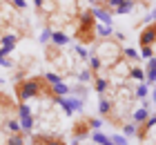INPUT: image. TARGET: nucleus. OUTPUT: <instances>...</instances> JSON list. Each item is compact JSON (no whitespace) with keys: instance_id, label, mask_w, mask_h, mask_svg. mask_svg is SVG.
<instances>
[{"instance_id":"nucleus-10","label":"nucleus","mask_w":156,"mask_h":145,"mask_svg":"<svg viewBox=\"0 0 156 145\" xmlns=\"http://www.w3.org/2000/svg\"><path fill=\"white\" fill-rule=\"evenodd\" d=\"M69 92H72V87H69V85H65L62 81H58V83L49 85V89H47V96L54 100V98H58V96H67Z\"/></svg>"},{"instance_id":"nucleus-33","label":"nucleus","mask_w":156,"mask_h":145,"mask_svg":"<svg viewBox=\"0 0 156 145\" xmlns=\"http://www.w3.org/2000/svg\"><path fill=\"white\" fill-rule=\"evenodd\" d=\"M112 143L114 145H127V136H120V134H114V136H109Z\"/></svg>"},{"instance_id":"nucleus-28","label":"nucleus","mask_w":156,"mask_h":145,"mask_svg":"<svg viewBox=\"0 0 156 145\" xmlns=\"http://www.w3.org/2000/svg\"><path fill=\"white\" fill-rule=\"evenodd\" d=\"M136 123H125V125H123V136H136Z\"/></svg>"},{"instance_id":"nucleus-13","label":"nucleus","mask_w":156,"mask_h":145,"mask_svg":"<svg viewBox=\"0 0 156 145\" xmlns=\"http://www.w3.org/2000/svg\"><path fill=\"white\" fill-rule=\"evenodd\" d=\"M18 38L20 36H16V34H5V36H0V49H2L5 54H9L13 47H16V42H18Z\"/></svg>"},{"instance_id":"nucleus-2","label":"nucleus","mask_w":156,"mask_h":145,"mask_svg":"<svg viewBox=\"0 0 156 145\" xmlns=\"http://www.w3.org/2000/svg\"><path fill=\"white\" fill-rule=\"evenodd\" d=\"M96 23L98 20L94 18V13L91 9H85L80 13V18H78V27H76V40L80 42V45H94L96 42Z\"/></svg>"},{"instance_id":"nucleus-6","label":"nucleus","mask_w":156,"mask_h":145,"mask_svg":"<svg viewBox=\"0 0 156 145\" xmlns=\"http://www.w3.org/2000/svg\"><path fill=\"white\" fill-rule=\"evenodd\" d=\"M89 134H91V127H89V118L87 116L78 118L72 125V141H85Z\"/></svg>"},{"instance_id":"nucleus-11","label":"nucleus","mask_w":156,"mask_h":145,"mask_svg":"<svg viewBox=\"0 0 156 145\" xmlns=\"http://www.w3.org/2000/svg\"><path fill=\"white\" fill-rule=\"evenodd\" d=\"M154 125H156V118H154V116H150L147 121H143V123H140V125L136 127V139H138V141H145V139H147V134H150L152 129H154Z\"/></svg>"},{"instance_id":"nucleus-4","label":"nucleus","mask_w":156,"mask_h":145,"mask_svg":"<svg viewBox=\"0 0 156 145\" xmlns=\"http://www.w3.org/2000/svg\"><path fill=\"white\" fill-rule=\"evenodd\" d=\"M136 5V0H101V7L107 9L112 16H120V13H129Z\"/></svg>"},{"instance_id":"nucleus-20","label":"nucleus","mask_w":156,"mask_h":145,"mask_svg":"<svg viewBox=\"0 0 156 145\" xmlns=\"http://www.w3.org/2000/svg\"><path fill=\"white\" fill-rule=\"evenodd\" d=\"M120 54H123V60H127V63H138V60H140L138 52H136V49H132V47L120 49Z\"/></svg>"},{"instance_id":"nucleus-30","label":"nucleus","mask_w":156,"mask_h":145,"mask_svg":"<svg viewBox=\"0 0 156 145\" xmlns=\"http://www.w3.org/2000/svg\"><path fill=\"white\" fill-rule=\"evenodd\" d=\"M91 78H94V71H89V69H83L78 74V81L80 83H91Z\"/></svg>"},{"instance_id":"nucleus-29","label":"nucleus","mask_w":156,"mask_h":145,"mask_svg":"<svg viewBox=\"0 0 156 145\" xmlns=\"http://www.w3.org/2000/svg\"><path fill=\"white\" fill-rule=\"evenodd\" d=\"M140 58H145V60H147V58H152L154 56V45H145V47H140V54H138Z\"/></svg>"},{"instance_id":"nucleus-34","label":"nucleus","mask_w":156,"mask_h":145,"mask_svg":"<svg viewBox=\"0 0 156 145\" xmlns=\"http://www.w3.org/2000/svg\"><path fill=\"white\" fill-rule=\"evenodd\" d=\"M76 54H78V58H83V60H87V58H89V54H87V49H85V45H78V47H76Z\"/></svg>"},{"instance_id":"nucleus-27","label":"nucleus","mask_w":156,"mask_h":145,"mask_svg":"<svg viewBox=\"0 0 156 145\" xmlns=\"http://www.w3.org/2000/svg\"><path fill=\"white\" fill-rule=\"evenodd\" d=\"M147 94H150V85H145V83H140L136 89H134V96L136 98H145Z\"/></svg>"},{"instance_id":"nucleus-31","label":"nucleus","mask_w":156,"mask_h":145,"mask_svg":"<svg viewBox=\"0 0 156 145\" xmlns=\"http://www.w3.org/2000/svg\"><path fill=\"white\" fill-rule=\"evenodd\" d=\"M31 114V107L27 103H18V118H23V116H29Z\"/></svg>"},{"instance_id":"nucleus-15","label":"nucleus","mask_w":156,"mask_h":145,"mask_svg":"<svg viewBox=\"0 0 156 145\" xmlns=\"http://www.w3.org/2000/svg\"><path fill=\"white\" fill-rule=\"evenodd\" d=\"M145 71V81H147V85H152L154 81H156V58L152 56V58H147V69H143Z\"/></svg>"},{"instance_id":"nucleus-24","label":"nucleus","mask_w":156,"mask_h":145,"mask_svg":"<svg viewBox=\"0 0 156 145\" xmlns=\"http://www.w3.org/2000/svg\"><path fill=\"white\" fill-rule=\"evenodd\" d=\"M58 58H60V47L51 42V45L47 47V60H58Z\"/></svg>"},{"instance_id":"nucleus-38","label":"nucleus","mask_w":156,"mask_h":145,"mask_svg":"<svg viewBox=\"0 0 156 145\" xmlns=\"http://www.w3.org/2000/svg\"><path fill=\"white\" fill-rule=\"evenodd\" d=\"M11 5L18 9H27V0H11Z\"/></svg>"},{"instance_id":"nucleus-39","label":"nucleus","mask_w":156,"mask_h":145,"mask_svg":"<svg viewBox=\"0 0 156 145\" xmlns=\"http://www.w3.org/2000/svg\"><path fill=\"white\" fill-rule=\"evenodd\" d=\"M34 7H36L38 11H42V7H45V0H34Z\"/></svg>"},{"instance_id":"nucleus-40","label":"nucleus","mask_w":156,"mask_h":145,"mask_svg":"<svg viewBox=\"0 0 156 145\" xmlns=\"http://www.w3.org/2000/svg\"><path fill=\"white\" fill-rule=\"evenodd\" d=\"M136 2H145V5H147V2H150V0H136Z\"/></svg>"},{"instance_id":"nucleus-19","label":"nucleus","mask_w":156,"mask_h":145,"mask_svg":"<svg viewBox=\"0 0 156 145\" xmlns=\"http://www.w3.org/2000/svg\"><path fill=\"white\" fill-rule=\"evenodd\" d=\"M89 136H91V141H94L96 145H114V143H112V139H109L107 134H103L101 129H94Z\"/></svg>"},{"instance_id":"nucleus-1","label":"nucleus","mask_w":156,"mask_h":145,"mask_svg":"<svg viewBox=\"0 0 156 145\" xmlns=\"http://www.w3.org/2000/svg\"><path fill=\"white\" fill-rule=\"evenodd\" d=\"M47 89H49V83H47L42 76H29V78H23V81H18L16 87H13L18 103H27V100H31V98L47 96Z\"/></svg>"},{"instance_id":"nucleus-8","label":"nucleus","mask_w":156,"mask_h":145,"mask_svg":"<svg viewBox=\"0 0 156 145\" xmlns=\"http://www.w3.org/2000/svg\"><path fill=\"white\" fill-rule=\"evenodd\" d=\"M98 114L105 116V118L112 121V123H116V116H114V103H112L109 98H105L103 94H101V100H98Z\"/></svg>"},{"instance_id":"nucleus-7","label":"nucleus","mask_w":156,"mask_h":145,"mask_svg":"<svg viewBox=\"0 0 156 145\" xmlns=\"http://www.w3.org/2000/svg\"><path fill=\"white\" fill-rule=\"evenodd\" d=\"M31 145H67V141L60 134H34Z\"/></svg>"},{"instance_id":"nucleus-18","label":"nucleus","mask_w":156,"mask_h":145,"mask_svg":"<svg viewBox=\"0 0 156 145\" xmlns=\"http://www.w3.org/2000/svg\"><path fill=\"white\" fill-rule=\"evenodd\" d=\"M103 67H105V65H103L101 58H98L96 54H89V58H87V69H89V71H94V74H98V71H101Z\"/></svg>"},{"instance_id":"nucleus-32","label":"nucleus","mask_w":156,"mask_h":145,"mask_svg":"<svg viewBox=\"0 0 156 145\" xmlns=\"http://www.w3.org/2000/svg\"><path fill=\"white\" fill-rule=\"evenodd\" d=\"M87 118H89V127H91V132L103 127V121H101V118H96V116H87Z\"/></svg>"},{"instance_id":"nucleus-23","label":"nucleus","mask_w":156,"mask_h":145,"mask_svg":"<svg viewBox=\"0 0 156 145\" xmlns=\"http://www.w3.org/2000/svg\"><path fill=\"white\" fill-rule=\"evenodd\" d=\"M20 121V129L23 132H31L34 129V116L29 114V116H23V118H18Z\"/></svg>"},{"instance_id":"nucleus-25","label":"nucleus","mask_w":156,"mask_h":145,"mask_svg":"<svg viewBox=\"0 0 156 145\" xmlns=\"http://www.w3.org/2000/svg\"><path fill=\"white\" fill-rule=\"evenodd\" d=\"M129 78H134V81H138V83H143V81H145L143 67H132V69H129Z\"/></svg>"},{"instance_id":"nucleus-36","label":"nucleus","mask_w":156,"mask_h":145,"mask_svg":"<svg viewBox=\"0 0 156 145\" xmlns=\"http://www.w3.org/2000/svg\"><path fill=\"white\" fill-rule=\"evenodd\" d=\"M42 78H45V81H47L49 85H54V83H58V81H60V76H56V74H51V71H49V74H45Z\"/></svg>"},{"instance_id":"nucleus-37","label":"nucleus","mask_w":156,"mask_h":145,"mask_svg":"<svg viewBox=\"0 0 156 145\" xmlns=\"http://www.w3.org/2000/svg\"><path fill=\"white\" fill-rule=\"evenodd\" d=\"M49 36H51V29H42V34H40V42H49Z\"/></svg>"},{"instance_id":"nucleus-17","label":"nucleus","mask_w":156,"mask_h":145,"mask_svg":"<svg viewBox=\"0 0 156 145\" xmlns=\"http://www.w3.org/2000/svg\"><path fill=\"white\" fill-rule=\"evenodd\" d=\"M147 107H150V105H145V107H138V110L132 114V118H134V123H136V125H140L143 121H147V118L152 116V112L147 110Z\"/></svg>"},{"instance_id":"nucleus-22","label":"nucleus","mask_w":156,"mask_h":145,"mask_svg":"<svg viewBox=\"0 0 156 145\" xmlns=\"http://www.w3.org/2000/svg\"><path fill=\"white\" fill-rule=\"evenodd\" d=\"M5 129H7L9 134L23 132V129H20V121H18V118H7V121H5Z\"/></svg>"},{"instance_id":"nucleus-9","label":"nucleus","mask_w":156,"mask_h":145,"mask_svg":"<svg viewBox=\"0 0 156 145\" xmlns=\"http://www.w3.org/2000/svg\"><path fill=\"white\" fill-rule=\"evenodd\" d=\"M154 42H156V27H154V23H147V27L138 36V45L145 47V45H154Z\"/></svg>"},{"instance_id":"nucleus-16","label":"nucleus","mask_w":156,"mask_h":145,"mask_svg":"<svg viewBox=\"0 0 156 145\" xmlns=\"http://www.w3.org/2000/svg\"><path fill=\"white\" fill-rule=\"evenodd\" d=\"M49 40H51L54 45L62 47V45H69V42H72V36H67L65 31H51V36H49Z\"/></svg>"},{"instance_id":"nucleus-3","label":"nucleus","mask_w":156,"mask_h":145,"mask_svg":"<svg viewBox=\"0 0 156 145\" xmlns=\"http://www.w3.org/2000/svg\"><path fill=\"white\" fill-rule=\"evenodd\" d=\"M94 54L103 60V65H109V67H112V65H114L118 58H120V47H118V45H114V42H112L109 38H105V42L96 49Z\"/></svg>"},{"instance_id":"nucleus-21","label":"nucleus","mask_w":156,"mask_h":145,"mask_svg":"<svg viewBox=\"0 0 156 145\" xmlns=\"http://www.w3.org/2000/svg\"><path fill=\"white\" fill-rule=\"evenodd\" d=\"M5 145H25V132H16V134H9L7 136Z\"/></svg>"},{"instance_id":"nucleus-26","label":"nucleus","mask_w":156,"mask_h":145,"mask_svg":"<svg viewBox=\"0 0 156 145\" xmlns=\"http://www.w3.org/2000/svg\"><path fill=\"white\" fill-rule=\"evenodd\" d=\"M96 36H101V38H109V36H112V27H109V25H98V23H96Z\"/></svg>"},{"instance_id":"nucleus-35","label":"nucleus","mask_w":156,"mask_h":145,"mask_svg":"<svg viewBox=\"0 0 156 145\" xmlns=\"http://www.w3.org/2000/svg\"><path fill=\"white\" fill-rule=\"evenodd\" d=\"M0 65H2V67H11V60H9V58H7V54L2 52V49H0Z\"/></svg>"},{"instance_id":"nucleus-5","label":"nucleus","mask_w":156,"mask_h":145,"mask_svg":"<svg viewBox=\"0 0 156 145\" xmlns=\"http://www.w3.org/2000/svg\"><path fill=\"white\" fill-rule=\"evenodd\" d=\"M51 103H58V105L62 107V112H65V114H74V112H80V110H83L85 98H78V96H74V94H67V96L54 98Z\"/></svg>"},{"instance_id":"nucleus-12","label":"nucleus","mask_w":156,"mask_h":145,"mask_svg":"<svg viewBox=\"0 0 156 145\" xmlns=\"http://www.w3.org/2000/svg\"><path fill=\"white\" fill-rule=\"evenodd\" d=\"M91 13H94V18H96V20H101L103 25H109V27H112V23H114V18H112V13H109L107 9H103L101 5H96L94 9H91Z\"/></svg>"},{"instance_id":"nucleus-14","label":"nucleus","mask_w":156,"mask_h":145,"mask_svg":"<svg viewBox=\"0 0 156 145\" xmlns=\"http://www.w3.org/2000/svg\"><path fill=\"white\" fill-rule=\"evenodd\" d=\"M91 83H94V92H98V94H105V92L109 89V81H107L105 76H98V74H94Z\"/></svg>"}]
</instances>
